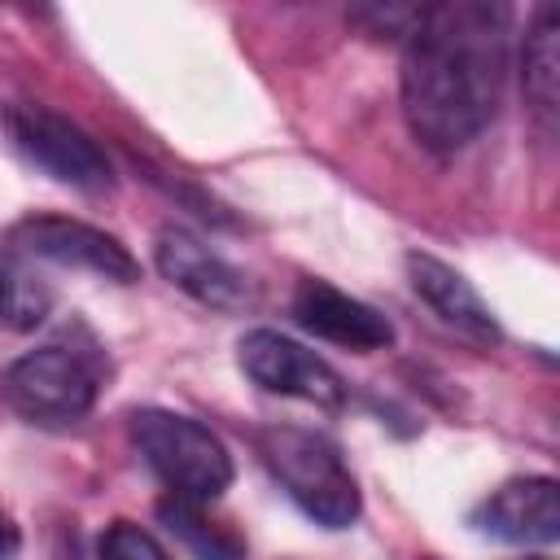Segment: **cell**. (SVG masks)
<instances>
[{"mask_svg":"<svg viewBox=\"0 0 560 560\" xmlns=\"http://www.w3.org/2000/svg\"><path fill=\"white\" fill-rule=\"evenodd\" d=\"M293 319L311 337L346 346V350H359V354L394 346V324L376 306H368L363 298H354V293H346V289H337L328 280H315V276L298 280V289H293Z\"/></svg>","mask_w":560,"mask_h":560,"instance_id":"10","label":"cell"},{"mask_svg":"<svg viewBox=\"0 0 560 560\" xmlns=\"http://www.w3.org/2000/svg\"><path fill=\"white\" fill-rule=\"evenodd\" d=\"M424 4H368V9H350V22L368 26V35L376 39H407L411 26L420 22Z\"/></svg>","mask_w":560,"mask_h":560,"instance_id":"15","label":"cell"},{"mask_svg":"<svg viewBox=\"0 0 560 560\" xmlns=\"http://www.w3.org/2000/svg\"><path fill=\"white\" fill-rule=\"evenodd\" d=\"M13 284H18V271H9L0 262V319H9V306H13Z\"/></svg>","mask_w":560,"mask_h":560,"instance_id":"17","label":"cell"},{"mask_svg":"<svg viewBox=\"0 0 560 560\" xmlns=\"http://www.w3.org/2000/svg\"><path fill=\"white\" fill-rule=\"evenodd\" d=\"M521 79H525V101H529L534 118L551 131L556 109H560V13H556V4H538L525 22Z\"/></svg>","mask_w":560,"mask_h":560,"instance_id":"12","label":"cell"},{"mask_svg":"<svg viewBox=\"0 0 560 560\" xmlns=\"http://www.w3.org/2000/svg\"><path fill=\"white\" fill-rule=\"evenodd\" d=\"M153 262L179 293H188L210 311H241L254 302V284L245 280V271L232 267L223 254H214L188 228H162L153 245Z\"/></svg>","mask_w":560,"mask_h":560,"instance_id":"9","label":"cell"},{"mask_svg":"<svg viewBox=\"0 0 560 560\" xmlns=\"http://www.w3.org/2000/svg\"><path fill=\"white\" fill-rule=\"evenodd\" d=\"M105 372L96 341H48L0 372V402L31 424H74L96 407Z\"/></svg>","mask_w":560,"mask_h":560,"instance_id":"3","label":"cell"},{"mask_svg":"<svg viewBox=\"0 0 560 560\" xmlns=\"http://www.w3.org/2000/svg\"><path fill=\"white\" fill-rule=\"evenodd\" d=\"M236 359H241V372L267 394L302 398V402H315L328 411L346 407L350 385L341 381V372L276 328H249L236 346Z\"/></svg>","mask_w":560,"mask_h":560,"instance_id":"6","label":"cell"},{"mask_svg":"<svg viewBox=\"0 0 560 560\" xmlns=\"http://www.w3.org/2000/svg\"><path fill=\"white\" fill-rule=\"evenodd\" d=\"M96 560H171V556L136 521H114V525H105V534L96 542Z\"/></svg>","mask_w":560,"mask_h":560,"instance_id":"14","label":"cell"},{"mask_svg":"<svg viewBox=\"0 0 560 560\" xmlns=\"http://www.w3.org/2000/svg\"><path fill=\"white\" fill-rule=\"evenodd\" d=\"M512 9L490 0L424 4L402 39V118L429 153H459L503 105Z\"/></svg>","mask_w":560,"mask_h":560,"instance_id":"1","label":"cell"},{"mask_svg":"<svg viewBox=\"0 0 560 560\" xmlns=\"http://www.w3.org/2000/svg\"><path fill=\"white\" fill-rule=\"evenodd\" d=\"M468 525L512 547H547L560 538V486L542 472L508 477L472 508Z\"/></svg>","mask_w":560,"mask_h":560,"instance_id":"8","label":"cell"},{"mask_svg":"<svg viewBox=\"0 0 560 560\" xmlns=\"http://www.w3.org/2000/svg\"><path fill=\"white\" fill-rule=\"evenodd\" d=\"M407 280H411V289H416L420 302H429L451 328L468 332L472 341H499V337H503V328H499L494 311L486 306V298H481L451 262L411 249V254H407Z\"/></svg>","mask_w":560,"mask_h":560,"instance_id":"11","label":"cell"},{"mask_svg":"<svg viewBox=\"0 0 560 560\" xmlns=\"http://www.w3.org/2000/svg\"><path fill=\"white\" fill-rule=\"evenodd\" d=\"M9 245H18L26 258L57 262V267H70V271H92V276L114 280V284H136L140 280L136 254L114 232L92 228L83 219L31 214V219L9 228Z\"/></svg>","mask_w":560,"mask_h":560,"instance_id":"7","label":"cell"},{"mask_svg":"<svg viewBox=\"0 0 560 560\" xmlns=\"http://www.w3.org/2000/svg\"><path fill=\"white\" fill-rule=\"evenodd\" d=\"M127 429L140 459L171 494L210 503L232 486V455L210 424L166 407H136Z\"/></svg>","mask_w":560,"mask_h":560,"instance_id":"4","label":"cell"},{"mask_svg":"<svg viewBox=\"0 0 560 560\" xmlns=\"http://www.w3.org/2000/svg\"><path fill=\"white\" fill-rule=\"evenodd\" d=\"M258 459L276 477V486L298 503L302 516H311L324 529H346L363 512L359 481L341 455V446L302 424H262L254 433Z\"/></svg>","mask_w":560,"mask_h":560,"instance_id":"2","label":"cell"},{"mask_svg":"<svg viewBox=\"0 0 560 560\" xmlns=\"http://www.w3.org/2000/svg\"><path fill=\"white\" fill-rule=\"evenodd\" d=\"M13 551H18V525L0 508V560H13Z\"/></svg>","mask_w":560,"mask_h":560,"instance_id":"16","label":"cell"},{"mask_svg":"<svg viewBox=\"0 0 560 560\" xmlns=\"http://www.w3.org/2000/svg\"><path fill=\"white\" fill-rule=\"evenodd\" d=\"M158 521H162L197 560H245V538H241L232 525L210 521V516H206V503L166 494V499L158 503Z\"/></svg>","mask_w":560,"mask_h":560,"instance_id":"13","label":"cell"},{"mask_svg":"<svg viewBox=\"0 0 560 560\" xmlns=\"http://www.w3.org/2000/svg\"><path fill=\"white\" fill-rule=\"evenodd\" d=\"M4 131L13 140V149L44 171L48 179L79 188V192H109L114 188V162L109 153L66 114L48 109V105H9L4 109Z\"/></svg>","mask_w":560,"mask_h":560,"instance_id":"5","label":"cell"}]
</instances>
